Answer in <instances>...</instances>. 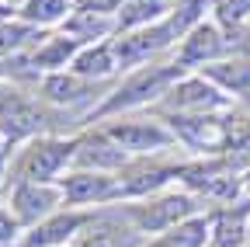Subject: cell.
Returning a JSON list of instances; mask_svg holds the SVG:
<instances>
[{
	"label": "cell",
	"instance_id": "obj_30",
	"mask_svg": "<svg viewBox=\"0 0 250 247\" xmlns=\"http://www.w3.org/2000/svg\"><path fill=\"white\" fill-rule=\"evenodd\" d=\"M0 150H4V139H0Z\"/></svg>",
	"mask_w": 250,
	"mask_h": 247
},
{
	"label": "cell",
	"instance_id": "obj_15",
	"mask_svg": "<svg viewBox=\"0 0 250 247\" xmlns=\"http://www.w3.org/2000/svg\"><path fill=\"white\" fill-rule=\"evenodd\" d=\"M108 80H87L73 70H59V73H45L42 87H39V98L52 108H80L87 101L98 98V90Z\"/></svg>",
	"mask_w": 250,
	"mask_h": 247
},
{
	"label": "cell",
	"instance_id": "obj_23",
	"mask_svg": "<svg viewBox=\"0 0 250 247\" xmlns=\"http://www.w3.org/2000/svg\"><path fill=\"white\" fill-rule=\"evenodd\" d=\"M77 7V0H24L18 7V18L35 24V28H52V24H62Z\"/></svg>",
	"mask_w": 250,
	"mask_h": 247
},
{
	"label": "cell",
	"instance_id": "obj_27",
	"mask_svg": "<svg viewBox=\"0 0 250 247\" xmlns=\"http://www.w3.org/2000/svg\"><path fill=\"white\" fill-rule=\"evenodd\" d=\"M7 150H0V188H7Z\"/></svg>",
	"mask_w": 250,
	"mask_h": 247
},
{
	"label": "cell",
	"instance_id": "obj_13",
	"mask_svg": "<svg viewBox=\"0 0 250 247\" xmlns=\"http://www.w3.org/2000/svg\"><path fill=\"white\" fill-rule=\"evenodd\" d=\"M90 216H94V209H73V205H66V209H59L56 216L42 220L39 226L24 230V237H21L18 247H70L80 237V230L90 223Z\"/></svg>",
	"mask_w": 250,
	"mask_h": 247
},
{
	"label": "cell",
	"instance_id": "obj_31",
	"mask_svg": "<svg viewBox=\"0 0 250 247\" xmlns=\"http://www.w3.org/2000/svg\"><path fill=\"white\" fill-rule=\"evenodd\" d=\"M70 247H73V244H70Z\"/></svg>",
	"mask_w": 250,
	"mask_h": 247
},
{
	"label": "cell",
	"instance_id": "obj_16",
	"mask_svg": "<svg viewBox=\"0 0 250 247\" xmlns=\"http://www.w3.org/2000/svg\"><path fill=\"white\" fill-rule=\"evenodd\" d=\"M129 153L118 143H111L101 129H90L83 136H77V150H73V167L80 171H104V174H122V167H129Z\"/></svg>",
	"mask_w": 250,
	"mask_h": 247
},
{
	"label": "cell",
	"instance_id": "obj_29",
	"mask_svg": "<svg viewBox=\"0 0 250 247\" xmlns=\"http://www.w3.org/2000/svg\"><path fill=\"white\" fill-rule=\"evenodd\" d=\"M0 87H4V67H0Z\"/></svg>",
	"mask_w": 250,
	"mask_h": 247
},
{
	"label": "cell",
	"instance_id": "obj_11",
	"mask_svg": "<svg viewBox=\"0 0 250 247\" xmlns=\"http://www.w3.org/2000/svg\"><path fill=\"white\" fill-rule=\"evenodd\" d=\"M181 167L184 164H160L149 157H132L129 167H122L118 181H122V199H149L167 192L170 181H181Z\"/></svg>",
	"mask_w": 250,
	"mask_h": 247
},
{
	"label": "cell",
	"instance_id": "obj_9",
	"mask_svg": "<svg viewBox=\"0 0 250 247\" xmlns=\"http://www.w3.org/2000/svg\"><path fill=\"white\" fill-rule=\"evenodd\" d=\"M7 209L14 212V220L21 223V230H31V226H39L42 220L56 216L59 209H66V199H62L59 181H56V184L21 181V184H11Z\"/></svg>",
	"mask_w": 250,
	"mask_h": 247
},
{
	"label": "cell",
	"instance_id": "obj_33",
	"mask_svg": "<svg viewBox=\"0 0 250 247\" xmlns=\"http://www.w3.org/2000/svg\"><path fill=\"white\" fill-rule=\"evenodd\" d=\"M247 28H250V24H247Z\"/></svg>",
	"mask_w": 250,
	"mask_h": 247
},
{
	"label": "cell",
	"instance_id": "obj_26",
	"mask_svg": "<svg viewBox=\"0 0 250 247\" xmlns=\"http://www.w3.org/2000/svg\"><path fill=\"white\" fill-rule=\"evenodd\" d=\"M77 4H83V7H90V11H101V14L118 18V11L129 4V0H77Z\"/></svg>",
	"mask_w": 250,
	"mask_h": 247
},
{
	"label": "cell",
	"instance_id": "obj_12",
	"mask_svg": "<svg viewBox=\"0 0 250 247\" xmlns=\"http://www.w3.org/2000/svg\"><path fill=\"white\" fill-rule=\"evenodd\" d=\"M73 247H143V233L125 220L122 205L101 209L90 216V223L80 230V237L73 240Z\"/></svg>",
	"mask_w": 250,
	"mask_h": 247
},
{
	"label": "cell",
	"instance_id": "obj_19",
	"mask_svg": "<svg viewBox=\"0 0 250 247\" xmlns=\"http://www.w3.org/2000/svg\"><path fill=\"white\" fill-rule=\"evenodd\" d=\"M202 77H208L226 98H247L250 94V56H226L219 63L198 70Z\"/></svg>",
	"mask_w": 250,
	"mask_h": 247
},
{
	"label": "cell",
	"instance_id": "obj_20",
	"mask_svg": "<svg viewBox=\"0 0 250 247\" xmlns=\"http://www.w3.org/2000/svg\"><path fill=\"white\" fill-rule=\"evenodd\" d=\"M215 237V216H191L164 233H156L153 240H146L143 247H205Z\"/></svg>",
	"mask_w": 250,
	"mask_h": 247
},
{
	"label": "cell",
	"instance_id": "obj_1",
	"mask_svg": "<svg viewBox=\"0 0 250 247\" xmlns=\"http://www.w3.org/2000/svg\"><path fill=\"white\" fill-rule=\"evenodd\" d=\"M184 77V70L174 63V56L167 63H146V67H136L125 80H118L108 94L101 98V105L90 112V122H104V118H115V115H129V112H139L146 105H160L164 94Z\"/></svg>",
	"mask_w": 250,
	"mask_h": 247
},
{
	"label": "cell",
	"instance_id": "obj_8",
	"mask_svg": "<svg viewBox=\"0 0 250 247\" xmlns=\"http://www.w3.org/2000/svg\"><path fill=\"white\" fill-rule=\"evenodd\" d=\"M233 49V39L223 24L215 21H202L195 24L191 32H188L181 39V45L174 49V63L184 70V73H198L212 63H219V59H226V52Z\"/></svg>",
	"mask_w": 250,
	"mask_h": 247
},
{
	"label": "cell",
	"instance_id": "obj_7",
	"mask_svg": "<svg viewBox=\"0 0 250 247\" xmlns=\"http://www.w3.org/2000/svg\"><path fill=\"white\" fill-rule=\"evenodd\" d=\"M229 98L202 73H184L156 105V115H219Z\"/></svg>",
	"mask_w": 250,
	"mask_h": 247
},
{
	"label": "cell",
	"instance_id": "obj_18",
	"mask_svg": "<svg viewBox=\"0 0 250 247\" xmlns=\"http://www.w3.org/2000/svg\"><path fill=\"white\" fill-rule=\"evenodd\" d=\"M83 45L77 42V39H70V35H62V32H56V35H45L35 49H31L28 56H24V63L31 67V73H59V70H70V63H73V56L80 52Z\"/></svg>",
	"mask_w": 250,
	"mask_h": 247
},
{
	"label": "cell",
	"instance_id": "obj_5",
	"mask_svg": "<svg viewBox=\"0 0 250 247\" xmlns=\"http://www.w3.org/2000/svg\"><path fill=\"white\" fill-rule=\"evenodd\" d=\"M181 28L170 21V14L156 24H143V28H132V32H122L111 39V49H115V59L122 70H136V67H146V63H156L167 49H177L181 45Z\"/></svg>",
	"mask_w": 250,
	"mask_h": 247
},
{
	"label": "cell",
	"instance_id": "obj_14",
	"mask_svg": "<svg viewBox=\"0 0 250 247\" xmlns=\"http://www.w3.org/2000/svg\"><path fill=\"white\" fill-rule=\"evenodd\" d=\"M174 139L188 150H198V153H215L223 150V136H226V122L219 115H160Z\"/></svg>",
	"mask_w": 250,
	"mask_h": 247
},
{
	"label": "cell",
	"instance_id": "obj_17",
	"mask_svg": "<svg viewBox=\"0 0 250 247\" xmlns=\"http://www.w3.org/2000/svg\"><path fill=\"white\" fill-rule=\"evenodd\" d=\"M59 32H62V35H70V39H77L80 45H94V42H108V39L118 35V18L101 14V11H90V7L77 4L73 14L59 24Z\"/></svg>",
	"mask_w": 250,
	"mask_h": 247
},
{
	"label": "cell",
	"instance_id": "obj_28",
	"mask_svg": "<svg viewBox=\"0 0 250 247\" xmlns=\"http://www.w3.org/2000/svg\"><path fill=\"white\" fill-rule=\"evenodd\" d=\"M243 192H250V167L243 171Z\"/></svg>",
	"mask_w": 250,
	"mask_h": 247
},
{
	"label": "cell",
	"instance_id": "obj_22",
	"mask_svg": "<svg viewBox=\"0 0 250 247\" xmlns=\"http://www.w3.org/2000/svg\"><path fill=\"white\" fill-rule=\"evenodd\" d=\"M42 39H45L42 28L28 24V21H21V18H18V21L4 18V21H0V63H4V59H11V56L31 52Z\"/></svg>",
	"mask_w": 250,
	"mask_h": 247
},
{
	"label": "cell",
	"instance_id": "obj_3",
	"mask_svg": "<svg viewBox=\"0 0 250 247\" xmlns=\"http://www.w3.org/2000/svg\"><path fill=\"white\" fill-rule=\"evenodd\" d=\"M111 143H118L129 157H156L164 150H174L177 139L170 133V126L160 118V115H115V118H104V126H98Z\"/></svg>",
	"mask_w": 250,
	"mask_h": 247
},
{
	"label": "cell",
	"instance_id": "obj_21",
	"mask_svg": "<svg viewBox=\"0 0 250 247\" xmlns=\"http://www.w3.org/2000/svg\"><path fill=\"white\" fill-rule=\"evenodd\" d=\"M70 70L80 73V77H87V80H111V77L122 70L118 59H115V49H111V39H108V42L83 45V49L73 56Z\"/></svg>",
	"mask_w": 250,
	"mask_h": 247
},
{
	"label": "cell",
	"instance_id": "obj_6",
	"mask_svg": "<svg viewBox=\"0 0 250 247\" xmlns=\"http://www.w3.org/2000/svg\"><path fill=\"white\" fill-rule=\"evenodd\" d=\"M49 129V112L45 101L28 98L18 87H0V139L4 146H18V143H31L45 136Z\"/></svg>",
	"mask_w": 250,
	"mask_h": 247
},
{
	"label": "cell",
	"instance_id": "obj_25",
	"mask_svg": "<svg viewBox=\"0 0 250 247\" xmlns=\"http://www.w3.org/2000/svg\"><path fill=\"white\" fill-rule=\"evenodd\" d=\"M21 237H24V230H21V223L14 220V212H11L7 205H0V247H18Z\"/></svg>",
	"mask_w": 250,
	"mask_h": 247
},
{
	"label": "cell",
	"instance_id": "obj_32",
	"mask_svg": "<svg viewBox=\"0 0 250 247\" xmlns=\"http://www.w3.org/2000/svg\"><path fill=\"white\" fill-rule=\"evenodd\" d=\"M247 247H250V244H247Z\"/></svg>",
	"mask_w": 250,
	"mask_h": 247
},
{
	"label": "cell",
	"instance_id": "obj_10",
	"mask_svg": "<svg viewBox=\"0 0 250 247\" xmlns=\"http://www.w3.org/2000/svg\"><path fill=\"white\" fill-rule=\"evenodd\" d=\"M59 188H62V199L66 205H108V202H118L122 199V181L118 174H104V171H80V167H70L66 174L59 178Z\"/></svg>",
	"mask_w": 250,
	"mask_h": 247
},
{
	"label": "cell",
	"instance_id": "obj_4",
	"mask_svg": "<svg viewBox=\"0 0 250 247\" xmlns=\"http://www.w3.org/2000/svg\"><path fill=\"white\" fill-rule=\"evenodd\" d=\"M198 195L191 192H160V195H149V199H125L122 212L139 233H164L184 220L198 216Z\"/></svg>",
	"mask_w": 250,
	"mask_h": 247
},
{
	"label": "cell",
	"instance_id": "obj_24",
	"mask_svg": "<svg viewBox=\"0 0 250 247\" xmlns=\"http://www.w3.org/2000/svg\"><path fill=\"white\" fill-rule=\"evenodd\" d=\"M212 14L226 32H240L250 24V0H212Z\"/></svg>",
	"mask_w": 250,
	"mask_h": 247
},
{
	"label": "cell",
	"instance_id": "obj_2",
	"mask_svg": "<svg viewBox=\"0 0 250 247\" xmlns=\"http://www.w3.org/2000/svg\"><path fill=\"white\" fill-rule=\"evenodd\" d=\"M73 150H77V139H62V136H39L24 143L7 167V188L21 181L56 184L73 167Z\"/></svg>",
	"mask_w": 250,
	"mask_h": 247
}]
</instances>
